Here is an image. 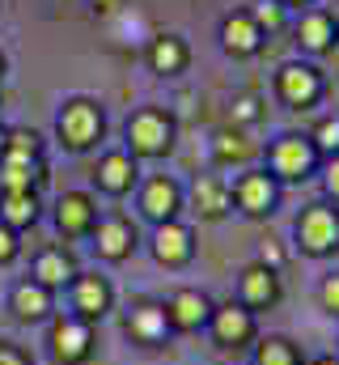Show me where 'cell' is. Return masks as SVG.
I'll return each instance as SVG.
<instances>
[{
    "label": "cell",
    "mask_w": 339,
    "mask_h": 365,
    "mask_svg": "<svg viewBox=\"0 0 339 365\" xmlns=\"http://www.w3.org/2000/svg\"><path fill=\"white\" fill-rule=\"evenodd\" d=\"M98 349L93 323H85L77 314H51L47 319V353L56 365H85Z\"/></svg>",
    "instance_id": "cell-1"
},
{
    "label": "cell",
    "mask_w": 339,
    "mask_h": 365,
    "mask_svg": "<svg viewBox=\"0 0 339 365\" xmlns=\"http://www.w3.org/2000/svg\"><path fill=\"white\" fill-rule=\"evenodd\" d=\"M174 145V119L157 106H140L127 119V149L132 158H162Z\"/></svg>",
    "instance_id": "cell-2"
},
{
    "label": "cell",
    "mask_w": 339,
    "mask_h": 365,
    "mask_svg": "<svg viewBox=\"0 0 339 365\" xmlns=\"http://www.w3.org/2000/svg\"><path fill=\"white\" fill-rule=\"evenodd\" d=\"M208 336H212L217 349H229V353L246 349V344L259 340V314L246 310L242 302H221L208 319Z\"/></svg>",
    "instance_id": "cell-3"
},
{
    "label": "cell",
    "mask_w": 339,
    "mask_h": 365,
    "mask_svg": "<svg viewBox=\"0 0 339 365\" xmlns=\"http://www.w3.org/2000/svg\"><path fill=\"white\" fill-rule=\"evenodd\" d=\"M318 166V149L310 136H280L267 153V175L276 182H297V179H310Z\"/></svg>",
    "instance_id": "cell-4"
},
{
    "label": "cell",
    "mask_w": 339,
    "mask_h": 365,
    "mask_svg": "<svg viewBox=\"0 0 339 365\" xmlns=\"http://www.w3.org/2000/svg\"><path fill=\"white\" fill-rule=\"evenodd\" d=\"M297 242L314 259L335 255L339 251V208H331V204H310L297 217Z\"/></svg>",
    "instance_id": "cell-5"
},
{
    "label": "cell",
    "mask_w": 339,
    "mask_h": 365,
    "mask_svg": "<svg viewBox=\"0 0 339 365\" xmlns=\"http://www.w3.org/2000/svg\"><path fill=\"white\" fill-rule=\"evenodd\" d=\"M162 306H166V319H170V331H174V336L208 331V319H212V310H217V302H212L204 289H191V284L174 289Z\"/></svg>",
    "instance_id": "cell-6"
},
{
    "label": "cell",
    "mask_w": 339,
    "mask_h": 365,
    "mask_svg": "<svg viewBox=\"0 0 339 365\" xmlns=\"http://www.w3.org/2000/svg\"><path fill=\"white\" fill-rule=\"evenodd\" d=\"M56 132H60V140H64L73 153H85V149H93V145L102 140V110H98L89 98H73V102L60 110Z\"/></svg>",
    "instance_id": "cell-7"
},
{
    "label": "cell",
    "mask_w": 339,
    "mask_h": 365,
    "mask_svg": "<svg viewBox=\"0 0 339 365\" xmlns=\"http://www.w3.org/2000/svg\"><path fill=\"white\" fill-rule=\"evenodd\" d=\"M68 314H77L85 323H102L110 310H115V289L110 280L98 272H77V280L68 284Z\"/></svg>",
    "instance_id": "cell-8"
},
{
    "label": "cell",
    "mask_w": 339,
    "mask_h": 365,
    "mask_svg": "<svg viewBox=\"0 0 339 365\" xmlns=\"http://www.w3.org/2000/svg\"><path fill=\"white\" fill-rule=\"evenodd\" d=\"M123 331H127V340L140 344V349H162L170 336H174V331H170V319H166V306L153 302V297L132 302V310L123 314Z\"/></svg>",
    "instance_id": "cell-9"
},
{
    "label": "cell",
    "mask_w": 339,
    "mask_h": 365,
    "mask_svg": "<svg viewBox=\"0 0 339 365\" xmlns=\"http://www.w3.org/2000/svg\"><path fill=\"white\" fill-rule=\"evenodd\" d=\"M89 238H93L98 259H106V264H123V259H132V251H136V225H132L127 217H119V212L98 217V225H93Z\"/></svg>",
    "instance_id": "cell-10"
},
{
    "label": "cell",
    "mask_w": 339,
    "mask_h": 365,
    "mask_svg": "<svg viewBox=\"0 0 339 365\" xmlns=\"http://www.w3.org/2000/svg\"><path fill=\"white\" fill-rule=\"evenodd\" d=\"M229 191H234V204H238L246 217H271L276 204H280V182L271 179L267 170H246Z\"/></svg>",
    "instance_id": "cell-11"
},
{
    "label": "cell",
    "mask_w": 339,
    "mask_h": 365,
    "mask_svg": "<svg viewBox=\"0 0 339 365\" xmlns=\"http://www.w3.org/2000/svg\"><path fill=\"white\" fill-rule=\"evenodd\" d=\"M153 259L162 268H187L195 259V234H191V225H182V221L153 225Z\"/></svg>",
    "instance_id": "cell-12"
},
{
    "label": "cell",
    "mask_w": 339,
    "mask_h": 365,
    "mask_svg": "<svg viewBox=\"0 0 339 365\" xmlns=\"http://www.w3.org/2000/svg\"><path fill=\"white\" fill-rule=\"evenodd\" d=\"M238 302L246 306V310H271L276 302H280V272L276 268H263L259 259L254 264H246L242 268V276H238Z\"/></svg>",
    "instance_id": "cell-13"
},
{
    "label": "cell",
    "mask_w": 339,
    "mask_h": 365,
    "mask_svg": "<svg viewBox=\"0 0 339 365\" xmlns=\"http://www.w3.org/2000/svg\"><path fill=\"white\" fill-rule=\"evenodd\" d=\"M98 225V204L89 191H64L56 204V230L64 238H89Z\"/></svg>",
    "instance_id": "cell-14"
},
{
    "label": "cell",
    "mask_w": 339,
    "mask_h": 365,
    "mask_svg": "<svg viewBox=\"0 0 339 365\" xmlns=\"http://www.w3.org/2000/svg\"><path fill=\"white\" fill-rule=\"evenodd\" d=\"M77 259H73V251H64V247H47V251H38L34 255V264H30V280L34 284H43L47 293H60V289H68L73 280H77Z\"/></svg>",
    "instance_id": "cell-15"
},
{
    "label": "cell",
    "mask_w": 339,
    "mask_h": 365,
    "mask_svg": "<svg viewBox=\"0 0 339 365\" xmlns=\"http://www.w3.org/2000/svg\"><path fill=\"white\" fill-rule=\"evenodd\" d=\"M9 310H13V319L17 323H47L51 314H56V293H47L43 284H34V280H17L13 289H9Z\"/></svg>",
    "instance_id": "cell-16"
},
{
    "label": "cell",
    "mask_w": 339,
    "mask_h": 365,
    "mask_svg": "<svg viewBox=\"0 0 339 365\" xmlns=\"http://www.w3.org/2000/svg\"><path fill=\"white\" fill-rule=\"evenodd\" d=\"M178 208H182V191H178V182H174V179L153 175V179L140 187V212H145L153 225L178 221Z\"/></svg>",
    "instance_id": "cell-17"
},
{
    "label": "cell",
    "mask_w": 339,
    "mask_h": 365,
    "mask_svg": "<svg viewBox=\"0 0 339 365\" xmlns=\"http://www.w3.org/2000/svg\"><path fill=\"white\" fill-rule=\"evenodd\" d=\"M276 90L288 106H314L318 93H323V77L310 64H284L280 77H276Z\"/></svg>",
    "instance_id": "cell-18"
},
{
    "label": "cell",
    "mask_w": 339,
    "mask_h": 365,
    "mask_svg": "<svg viewBox=\"0 0 339 365\" xmlns=\"http://www.w3.org/2000/svg\"><path fill=\"white\" fill-rule=\"evenodd\" d=\"M140 179V170H136V158L127 153V149H115V153H106L98 166H93V182H98V191H106V195H127L132 187Z\"/></svg>",
    "instance_id": "cell-19"
},
{
    "label": "cell",
    "mask_w": 339,
    "mask_h": 365,
    "mask_svg": "<svg viewBox=\"0 0 339 365\" xmlns=\"http://www.w3.org/2000/svg\"><path fill=\"white\" fill-rule=\"evenodd\" d=\"M191 204L204 221H221L229 208H234V191L221 175H199L195 187H191Z\"/></svg>",
    "instance_id": "cell-20"
},
{
    "label": "cell",
    "mask_w": 339,
    "mask_h": 365,
    "mask_svg": "<svg viewBox=\"0 0 339 365\" xmlns=\"http://www.w3.org/2000/svg\"><path fill=\"white\" fill-rule=\"evenodd\" d=\"M38 175H43L38 170V158L0 149V195H9V191H34Z\"/></svg>",
    "instance_id": "cell-21"
},
{
    "label": "cell",
    "mask_w": 339,
    "mask_h": 365,
    "mask_svg": "<svg viewBox=\"0 0 339 365\" xmlns=\"http://www.w3.org/2000/svg\"><path fill=\"white\" fill-rule=\"evenodd\" d=\"M0 221L9 230H30L38 221V195L34 191H9V195H0Z\"/></svg>",
    "instance_id": "cell-22"
},
{
    "label": "cell",
    "mask_w": 339,
    "mask_h": 365,
    "mask_svg": "<svg viewBox=\"0 0 339 365\" xmlns=\"http://www.w3.org/2000/svg\"><path fill=\"white\" fill-rule=\"evenodd\" d=\"M221 38H225V51H234V56H251L259 51V43H263V30L254 26V17H229L225 26H221Z\"/></svg>",
    "instance_id": "cell-23"
},
{
    "label": "cell",
    "mask_w": 339,
    "mask_h": 365,
    "mask_svg": "<svg viewBox=\"0 0 339 365\" xmlns=\"http://www.w3.org/2000/svg\"><path fill=\"white\" fill-rule=\"evenodd\" d=\"M254 365H306V357L288 336H263L254 344Z\"/></svg>",
    "instance_id": "cell-24"
},
{
    "label": "cell",
    "mask_w": 339,
    "mask_h": 365,
    "mask_svg": "<svg viewBox=\"0 0 339 365\" xmlns=\"http://www.w3.org/2000/svg\"><path fill=\"white\" fill-rule=\"evenodd\" d=\"M149 64H153V73H162V77H170V73H178L182 64H187V47L178 43V38H153V47H149Z\"/></svg>",
    "instance_id": "cell-25"
},
{
    "label": "cell",
    "mask_w": 339,
    "mask_h": 365,
    "mask_svg": "<svg viewBox=\"0 0 339 365\" xmlns=\"http://www.w3.org/2000/svg\"><path fill=\"white\" fill-rule=\"evenodd\" d=\"M331 38H335V21H331L327 13H310V17H301V43H306L310 51H323Z\"/></svg>",
    "instance_id": "cell-26"
},
{
    "label": "cell",
    "mask_w": 339,
    "mask_h": 365,
    "mask_svg": "<svg viewBox=\"0 0 339 365\" xmlns=\"http://www.w3.org/2000/svg\"><path fill=\"white\" fill-rule=\"evenodd\" d=\"M310 140H314V149H318V153H331V158H335V153H339V115L323 119V123L314 128V136H310Z\"/></svg>",
    "instance_id": "cell-27"
},
{
    "label": "cell",
    "mask_w": 339,
    "mask_h": 365,
    "mask_svg": "<svg viewBox=\"0 0 339 365\" xmlns=\"http://www.w3.org/2000/svg\"><path fill=\"white\" fill-rule=\"evenodd\" d=\"M212 153H217V162H238V158H246V140L238 132H221L217 145H212Z\"/></svg>",
    "instance_id": "cell-28"
},
{
    "label": "cell",
    "mask_w": 339,
    "mask_h": 365,
    "mask_svg": "<svg viewBox=\"0 0 339 365\" xmlns=\"http://www.w3.org/2000/svg\"><path fill=\"white\" fill-rule=\"evenodd\" d=\"M0 149H9V153H30V158H38V136L34 132H26V128H13L9 136H4V145Z\"/></svg>",
    "instance_id": "cell-29"
},
{
    "label": "cell",
    "mask_w": 339,
    "mask_h": 365,
    "mask_svg": "<svg viewBox=\"0 0 339 365\" xmlns=\"http://www.w3.org/2000/svg\"><path fill=\"white\" fill-rule=\"evenodd\" d=\"M318 302H323V310L339 319V272H327L323 276V284H318Z\"/></svg>",
    "instance_id": "cell-30"
},
{
    "label": "cell",
    "mask_w": 339,
    "mask_h": 365,
    "mask_svg": "<svg viewBox=\"0 0 339 365\" xmlns=\"http://www.w3.org/2000/svg\"><path fill=\"white\" fill-rule=\"evenodd\" d=\"M280 21H284V9H280L276 0H263V4L254 9V26H259V30H263V26H267V30H276Z\"/></svg>",
    "instance_id": "cell-31"
},
{
    "label": "cell",
    "mask_w": 339,
    "mask_h": 365,
    "mask_svg": "<svg viewBox=\"0 0 339 365\" xmlns=\"http://www.w3.org/2000/svg\"><path fill=\"white\" fill-rule=\"evenodd\" d=\"M21 255V242H17V230H9L4 221H0V268L4 264H13Z\"/></svg>",
    "instance_id": "cell-32"
},
{
    "label": "cell",
    "mask_w": 339,
    "mask_h": 365,
    "mask_svg": "<svg viewBox=\"0 0 339 365\" xmlns=\"http://www.w3.org/2000/svg\"><path fill=\"white\" fill-rule=\"evenodd\" d=\"M259 264L280 272V264H284V247H280L276 238H263V247H259Z\"/></svg>",
    "instance_id": "cell-33"
},
{
    "label": "cell",
    "mask_w": 339,
    "mask_h": 365,
    "mask_svg": "<svg viewBox=\"0 0 339 365\" xmlns=\"http://www.w3.org/2000/svg\"><path fill=\"white\" fill-rule=\"evenodd\" d=\"M234 119H238V123H251V119H259V102H254L251 93L234 102Z\"/></svg>",
    "instance_id": "cell-34"
},
{
    "label": "cell",
    "mask_w": 339,
    "mask_h": 365,
    "mask_svg": "<svg viewBox=\"0 0 339 365\" xmlns=\"http://www.w3.org/2000/svg\"><path fill=\"white\" fill-rule=\"evenodd\" d=\"M0 365H34V361H30L21 349H13L9 340H0Z\"/></svg>",
    "instance_id": "cell-35"
},
{
    "label": "cell",
    "mask_w": 339,
    "mask_h": 365,
    "mask_svg": "<svg viewBox=\"0 0 339 365\" xmlns=\"http://www.w3.org/2000/svg\"><path fill=\"white\" fill-rule=\"evenodd\" d=\"M323 182H327V195L339 204V153L327 162V175H323Z\"/></svg>",
    "instance_id": "cell-36"
},
{
    "label": "cell",
    "mask_w": 339,
    "mask_h": 365,
    "mask_svg": "<svg viewBox=\"0 0 339 365\" xmlns=\"http://www.w3.org/2000/svg\"><path fill=\"white\" fill-rule=\"evenodd\" d=\"M306 365H339L335 353H327V357H314V361H306Z\"/></svg>",
    "instance_id": "cell-37"
},
{
    "label": "cell",
    "mask_w": 339,
    "mask_h": 365,
    "mask_svg": "<svg viewBox=\"0 0 339 365\" xmlns=\"http://www.w3.org/2000/svg\"><path fill=\"white\" fill-rule=\"evenodd\" d=\"M110 4H119V0H98V9H110Z\"/></svg>",
    "instance_id": "cell-38"
},
{
    "label": "cell",
    "mask_w": 339,
    "mask_h": 365,
    "mask_svg": "<svg viewBox=\"0 0 339 365\" xmlns=\"http://www.w3.org/2000/svg\"><path fill=\"white\" fill-rule=\"evenodd\" d=\"M293 4H301V0H293Z\"/></svg>",
    "instance_id": "cell-39"
}]
</instances>
